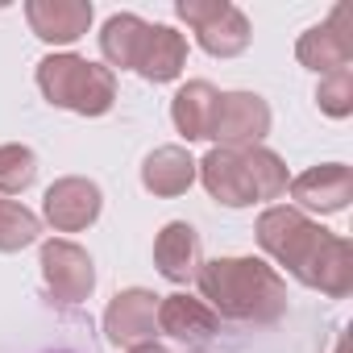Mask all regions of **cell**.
Masks as SVG:
<instances>
[{"instance_id":"5bb4252c","label":"cell","mask_w":353,"mask_h":353,"mask_svg":"<svg viewBox=\"0 0 353 353\" xmlns=\"http://www.w3.org/2000/svg\"><path fill=\"white\" fill-rule=\"evenodd\" d=\"M154 266L170 283H192L200 274V266H204V258H200V233L188 221L162 225V233L154 237Z\"/></svg>"},{"instance_id":"3957f363","label":"cell","mask_w":353,"mask_h":353,"mask_svg":"<svg viewBox=\"0 0 353 353\" xmlns=\"http://www.w3.org/2000/svg\"><path fill=\"white\" fill-rule=\"evenodd\" d=\"M258 245L279 262V266H287L303 287L312 283V270H316V262H320V254H324V245H328V229H320L316 221H307L299 208H266L262 216H258Z\"/></svg>"},{"instance_id":"cb8c5ba5","label":"cell","mask_w":353,"mask_h":353,"mask_svg":"<svg viewBox=\"0 0 353 353\" xmlns=\"http://www.w3.org/2000/svg\"><path fill=\"white\" fill-rule=\"evenodd\" d=\"M129 353H166V349H162V345H154V341H145V345H133Z\"/></svg>"},{"instance_id":"4fadbf2b","label":"cell","mask_w":353,"mask_h":353,"mask_svg":"<svg viewBox=\"0 0 353 353\" xmlns=\"http://www.w3.org/2000/svg\"><path fill=\"white\" fill-rule=\"evenodd\" d=\"M188 67V42L183 34H174L170 26H150L141 46H137V59H133V71L145 79V83H170L179 79Z\"/></svg>"},{"instance_id":"d4e9b609","label":"cell","mask_w":353,"mask_h":353,"mask_svg":"<svg viewBox=\"0 0 353 353\" xmlns=\"http://www.w3.org/2000/svg\"><path fill=\"white\" fill-rule=\"evenodd\" d=\"M336 353H349V336H341V341H336Z\"/></svg>"},{"instance_id":"5b68a950","label":"cell","mask_w":353,"mask_h":353,"mask_svg":"<svg viewBox=\"0 0 353 353\" xmlns=\"http://www.w3.org/2000/svg\"><path fill=\"white\" fill-rule=\"evenodd\" d=\"M270 133V104L258 92H221L216 108H212V125L208 137L225 150H250L262 145V137Z\"/></svg>"},{"instance_id":"ba28073f","label":"cell","mask_w":353,"mask_h":353,"mask_svg":"<svg viewBox=\"0 0 353 353\" xmlns=\"http://www.w3.org/2000/svg\"><path fill=\"white\" fill-rule=\"evenodd\" d=\"M104 208V196L92 179H79V174H67V179H54L42 196V216L54 233H79L88 225H96Z\"/></svg>"},{"instance_id":"2e32d148","label":"cell","mask_w":353,"mask_h":353,"mask_svg":"<svg viewBox=\"0 0 353 353\" xmlns=\"http://www.w3.org/2000/svg\"><path fill=\"white\" fill-rule=\"evenodd\" d=\"M221 316L192 295H158V328L179 341H212Z\"/></svg>"},{"instance_id":"7402d4cb","label":"cell","mask_w":353,"mask_h":353,"mask_svg":"<svg viewBox=\"0 0 353 353\" xmlns=\"http://www.w3.org/2000/svg\"><path fill=\"white\" fill-rule=\"evenodd\" d=\"M38 179V158L30 145H0V192L21 196Z\"/></svg>"},{"instance_id":"603a6c76","label":"cell","mask_w":353,"mask_h":353,"mask_svg":"<svg viewBox=\"0 0 353 353\" xmlns=\"http://www.w3.org/2000/svg\"><path fill=\"white\" fill-rule=\"evenodd\" d=\"M316 104H320V112H328V117H336V121L349 117V112H353V71L341 67V71H332V75H320Z\"/></svg>"},{"instance_id":"7a4b0ae2","label":"cell","mask_w":353,"mask_h":353,"mask_svg":"<svg viewBox=\"0 0 353 353\" xmlns=\"http://www.w3.org/2000/svg\"><path fill=\"white\" fill-rule=\"evenodd\" d=\"M38 88L54 108L79 112V117H104L117 104L112 67L88 63L79 54H46L38 63Z\"/></svg>"},{"instance_id":"e0dca14e","label":"cell","mask_w":353,"mask_h":353,"mask_svg":"<svg viewBox=\"0 0 353 353\" xmlns=\"http://www.w3.org/2000/svg\"><path fill=\"white\" fill-rule=\"evenodd\" d=\"M216 96H221V92H216L208 79H192V83H183L179 92H174V100H170V121H174V129H179L188 141H204V137H208Z\"/></svg>"},{"instance_id":"7c38bea8","label":"cell","mask_w":353,"mask_h":353,"mask_svg":"<svg viewBox=\"0 0 353 353\" xmlns=\"http://www.w3.org/2000/svg\"><path fill=\"white\" fill-rule=\"evenodd\" d=\"M26 21L42 42L71 46L92 30V5L88 0H30Z\"/></svg>"},{"instance_id":"9c48e42d","label":"cell","mask_w":353,"mask_h":353,"mask_svg":"<svg viewBox=\"0 0 353 353\" xmlns=\"http://www.w3.org/2000/svg\"><path fill=\"white\" fill-rule=\"evenodd\" d=\"M154 328H158V295L145 291V287H129V291H117L112 303L104 307V336L112 345H145L154 341Z\"/></svg>"},{"instance_id":"44dd1931","label":"cell","mask_w":353,"mask_h":353,"mask_svg":"<svg viewBox=\"0 0 353 353\" xmlns=\"http://www.w3.org/2000/svg\"><path fill=\"white\" fill-rule=\"evenodd\" d=\"M42 233V221L13 200H0V254H17L26 245H34Z\"/></svg>"},{"instance_id":"8fae6325","label":"cell","mask_w":353,"mask_h":353,"mask_svg":"<svg viewBox=\"0 0 353 353\" xmlns=\"http://www.w3.org/2000/svg\"><path fill=\"white\" fill-rule=\"evenodd\" d=\"M196 174L204 179L208 196L225 208H245L254 204V183H250V170H245V154L241 150H208L204 162H196Z\"/></svg>"},{"instance_id":"8992f818","label":"cell","mask_w":353,"mask_h":353,"mask_svg":"<svg viewBox=\"0 0 353 353\" xmlns=\"http://www.w3.org/2000/svg\"><path fill=\"white\" fill-rule=\"evenodd\" d=\"M295 59L307 71H316V75H332V71L349 67L353 63V9L336 5L328 21H320L307 34H299Z\"/></svg>"},{"instance_id":"277c9868","label":"cell","mask_w":353,"mask_h":353,"mask_svg":"<svg viewBox=\"0 0 353 353\" xmlns=\"http://www.w3.org/2000/svg\"><path fill=\"white\" fill-rule=\"evenodd\" d=\"M174 13L196 30V42L212 59H237L254 38L245 13L237 5H229V0H179Z\"/></svg>"},{"instance_id":"6da1fadb","label":"cell","mask_w":353,"mask_h":353,"mask_svg":"<svg viewBox=\"0 0 353 353\" xmlns=\"http://www.w3.org/2000/svg\"><path fill=\"white\" fill-rule=\"evenodd\" d=\"M204 303L241 324H274L287 316V283L262 258H212L196 274Z\"/></svg>"},{"instance_id":"52a82bcc","label":"cell","mask_w":353,"mask_h":353,"mask_svg":"<svg viewBox=\"0 0 353 353\" xmlns=\"http://www.w3.org/2000/svg\"><path fill=\"white\" fill-rule=\"evenodd\" d=\"M42 279H46V291L59 299V303H83L96 287V266H92V254L75 241H46L42 245Z\"/></svg>"},{"instance_id":"9a60e30c","label":"cell","mask_w":353,"mask_h":353,"mask_svg":"<svg viewBox=\"0 0 353 353\" xmlns=\"http://www.w3.org/2000/svg\"><path fill=\"white\" fill-rule=\"evenodd\" d=\"M196 183V158L183 150V145H158L154 154H145L141 162V188L150 196H183L188 188Z\"/></svg>"},{"instance_id":"d6986e66","label":"cell","mask_w":353,"mask_h":353,"mask_svg":"<svg viewBox=\"0 0 353 353\" xmlns=\"http://www.w3.org/2000/svg\"><path fill=\"white\" fill-rule=\"evenodd\" d=\"M145 30H150V21H141L137 13H117V17H108L104 30H100V54H104L112 67L133 71V59H137V46H141Z\"/></svg>"},{"instance_id":"30bf717a","label":"cell","mask_w":353,"mask_h":353,"mask_svg":"<svg viewBox=\"0 0 353 353\" xmlns=\"http://www.w3.org/2000/svg\"><path fill=\"white\" fill-rule=\"evenodd\" d=\"M291 200L299 208H312L320 216L328 212H345L349 200H353V170L345 162H320V166H307L303 174L291 179Z\"/></svg>"},{"instance_id":"ac0fdd59","label":"cell","mask_w":353,"mask_h":353,"mask_svg":"<svg viewBox=\"0 0 353 353\" xmlns=\"http://www.w3.org/2000/svg\"><path fill=\"white\" fill-rule=\"evenodd\" d=\"M307 287L312 291H324L332 299H345L353 291V245L345 237H336V233L328 237V245H324V254H320Z\"/></svg>"},{"instance_id":"ffe728a7","label":"cell","mask_w":353,"mask_h":353,"mask_svg":"<svg viewBox=\"0 0 353 353\" xmlns=\"http://www.w3.org/2000/svg\"><path fill=\"white\" fill-rule=\"evenodd\" d=\"M241 154H245V170H250V183H254V200H279L291 183L283 158L266 145H250Z\"/></svg>"}]
</instances>
